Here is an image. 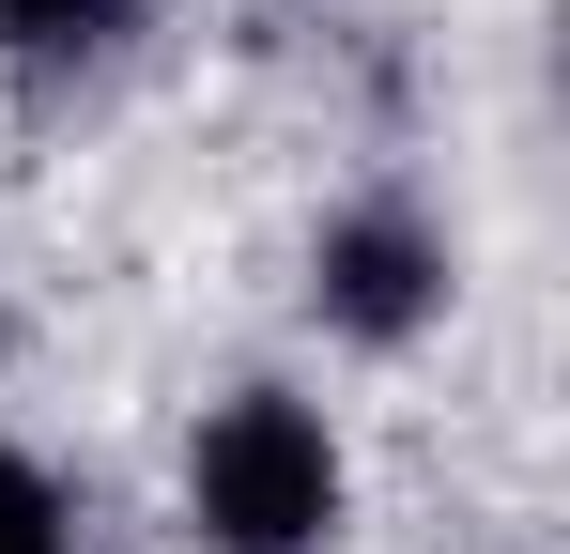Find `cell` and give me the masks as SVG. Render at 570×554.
I'll list each match as a JSON object with an SVG mask.
<instances>
[{
    "mask_svg": "<svg viewBox=\"0 0 570 554\" xmlns=\"http://www.w3.org/2000/svg\"><path fill=\"white\" fill-rule=\"evenodd\" d=\"M340 508H355L340 432H324L293 385H232V400L200 416V447H186V524H200L216 554H324Z\"/></svg>",
    "mask_w": 570,
    "mask_h": 554,
    "instance_id": "1",
    "label": "cell"
},
{
    "mask_svg": "<svg viewBox=\"0 0 570 554\" xmlns=\"http://www.w3.org/2000/svg\"><path fill=\"white\" fill-rule=\"evenodd\" d=\"M308 308H324V339H355V355H401L432 308H448V216L432 200H340L324 216V247H308Z\"/></svg>",
    "mask_w": 570,
    "mask_h": 554,
    "instance_id": "2",
    "label": "cell"
},
{
    "mask_svg": "<svg viewBox=\"0 0 570 554\" xmlns=\"http://www.w3.org/2000/svg\"><path fill=\"white\" fill-rule=\"evenodd\" d=\"M124 31H139V0H0V47L47 62V78H62V62H108Z\"/></svg>",
    "mask_w": 570,
    "mask_h": 554,
    "instance_id": "3",
    "label": "cell"
},
{
    "mask_svg": "<svg viewBox=\"0 0 570 554\" xmlns=\"http://www.w3.org/2000/svg\"><path fill=\"white\" fill-rule=\"evenodd\" d=\"M0 554H78V524H62V477L0 432Z\"/></svg>",
    "mask_w": 570,
    "mask_h": 554,
    "instance_id": "4",
    "label": "cell"
}]
</instances>
